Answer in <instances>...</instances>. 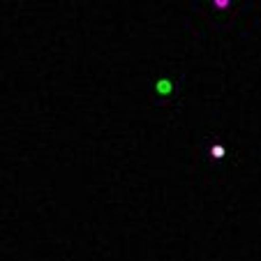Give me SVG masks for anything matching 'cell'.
I'll list each match as a JSON object with an SVG mask.
<instances>
[{
    "instance_id": "3",
    "label": "cell",
    "mask_w": 261,
    "mask_h": 261,
    "mask_svg": "<svg viewBox=\"0 0 261 261\" xmlns=\"http://www.w3.org/2000/svg\"><path fill=\"white\" fill-rule=\"evenodd\" d=\"M213 5H215L217 10H227V7L231 5V3H229V0H215V3H213Z\"/></svg>"
},
{
    "instance_id": "2",
    "label": "cell",
    "mask_w": 261,
    "mask_h": 261,
    "mask_svg": "<svg viewBox=\"0 0 261 261\" xmlns=\"http://www.w3.org/2000/svg\"><path fill=\"white\" fill-rule=\"evenodd\" d=\"M158 93H164V95L171 93V81H167V79L160 81V84H158Z\"/></svg>"
},
{
    "instance_id": "1",
    "label": "cell",
    "mask_w": 261,
    "mask_h": 261,
    "mask_svg": "<svg viewBox=\"0 0 261 261\" xmlns=\"http://www.w3.org/2000/svg\"><path fill=\"white\" fill-rule=\"evenodd\" d=\"M224 155H227V148L220 146V143H213V146H211V158L213 160H222Z\"/></svg>"
}]
</instances>
